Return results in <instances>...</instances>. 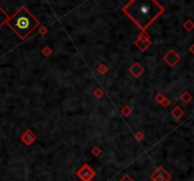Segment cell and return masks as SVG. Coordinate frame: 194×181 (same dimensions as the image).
Masks as SVG:
<instances>
[{"mask_svg": "<svg viewBox=\"0 0 194 181\" xmlns=\"http://www.w3.org/2000/svg\"><path fill=\"white\" fill-rule=\"evenodd\" d=\"M123 11L142 29L150 27L164 11L156 0H130Z\"/></svg>", "mask_w": 194, "mask_h": 181, "instance_id": "obj_1", "label": "cell"}, {"mask_svg": "<svg viewBox=\"0 0 194 181\" xmlns=\"http://www.w3.org/2000/svg\"><path fill=\"white\" fill-rule=\"evenodd\" d=\"M9 15L7 14V12L0 7V28H1L5 23H7V21L9 20Z\"/></svg>", "mask_w": 194, "mask_h": 181, "instance_id": "obj_3", "label": "cell"}, {"mask_svg": "<svg viewBox=\"0 0 194 181\" xmlns=\"http://www.w3.org/2000/svg\"><path fill=\"white\" fill-rule=\"evenodd\" d=\"M7 23L22 39H25L29 33H32L39 25V21L25 7L20 8L12 17L9 18Z\"/></svg>", "mask_w": 194, "mask_h": 181, "instance_id": "obj_2", "label": "cell"}]
</instances>
